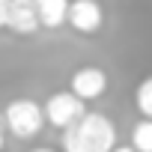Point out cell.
Here are the masks:
<instances>
[{"mask_svg":"<svg viewBox=\"0 0 152 152\" xmlns=\"http://www.w3.org/2000/svg\"><path fill=\"white\" fill-rule=\"evenodd\" d=\"M6 27L18 36H33L39 30L33 0H9L6 3Z\"/></svg>","mask_w":152,"mask_h":152,"instance_id":"8992f818","label":"cell"},{"mask_svg":"<svg viewBox=\"0 0 152 152\" xmlns=\"http://www.w3.org/2000/svg\"><path fill=\"white\" fill-rule=\"evenodd\" d=\"M66 24H69L75 33L93 36V33H99L102 24H104V9H102L99 0H69Z\"/></svg>","mask_w":152,"mask_h":152,"instance_id":"277c9868","label":"cell"},{"mask_svg":"<svg viewBox=\"0 0 152 152\" xmlns=\"http://www.w3.org/2000/svg\"><path fill=\"white\" fill-rule=\"evenodd\" d=\"M131 149L134 152H152V119H140L131 128Z\"/></svg>","mask_w":152,"mask_h":152,"instance_id":"ba28073f","label":"cell"},{"mask_svg":"<svg viewBox=\"0 0 152 152\" xmlns=\"http://www.w3.org/2000/svg\"><path fill=\"white\" fill-rule=\"evenodd\" d=\"M0 128H3V110H0Z\"/></svg>","mask_w":152,"mask_h":152,"instance_id":"5bb4252c","label":"cell"},{"mask_svg":"<svg viewBox=\"0 0 152 152\" xmlns=\"http://www.w3.org/2000/svg\"><path fill=\"white\" fill-rule=\"evenodd\" d=\"M36 6V18H39V27H48V30H57L66 24V15H69V0H33Z\"/></svg>","mask_w":152,"mask_h":152,"instance_id":"52a82bcc","label":"cell"},{"mask_svg":"<svg viewBox=\"0 0 152 152\" xmlns=\"http://www.w3.org/2000/svg\"><path fill=\"white\" fill-rule=\"evenodd\" d=\"M134 104H137V110H140L143 119H152V75L137 84V90H134Z\"/></svg>","mask_w":152,"mask_h":152,"instance_id":"9c48e42d","label":"cell"},{"mask_svg":"<svg viewBox=\"0 0 152 152\" xmlns=\"http://www.w3.org/2000/svg\"><path fill=\"white\" fill-rule=\"evenodd\" d=\"M30 152H54V149H48V146H36V149H30Z\"/></svg>","mask_w":152,"mask_h":152,"instance_id":"4fadbf2b","label":"cell"},{"mask_svg":"<svg viewBox=\"0 0 152 152\" xmlns=\"http://www.w3.org/2000/svg\"><path fill=\"white\" fill-rule=\"evenodd\" d=\"M3 125L15 137L30 140V137H36L45 128V110L33 99H15V102H9L3 107Z\"/></svg>","mask_w":152,"mask_h":152,"instance_id":"7a4b0ae2","label":"cell"},{"mask_svg":"<svg viewBox=\"0 0 152 152\" xmlns=\"http://www.w3.org/2000/svg\"><path fill=\"white\" fill-rule=\"evenodd\" d=\"M0 3H3V0H0Z\"/></svg>","mask_w":152,"mask_h":152,"instance_id":"9a60e30c","label":"cell"},{"mask_svg":"<svg viewBox=\"0 0 152 152\" xmlns=\"http://www.w3.org/2000/svg\"><path fill=\"white\" fill-rule=\"evenodd\" d=\"M6 149V134H3V128H0V152Z\"/></svg>","mask_w":152,"mask_h":152,"instance_id":"8fae6325","label":"cell"},{"mask_svg":"<svg viewBox=\"0 0 152 152\" xmlns=\"http://www.w3.org/2000/svg\"><path fill=\"white\" fill-rule=\"evenodd\" d=\"M69 93L78 96L81 102H96L107 93V72L99 66H84L72 75L69 81Z\"/></svg>","mask_w":152,"mask_h":152,"instance_id":"5b68a950","label":"cell"},{"mask_svg":"<svg viewBox=\"0 0 152 152\" xmlns=\"http://www.w3.org/2000/svg\"><path fill=\"white\" fill-rule=\"evenodd\" d=\"M42 110H45V122H51L54 128H63V131H66V128H72L75 122H78V119L87 113L84 102H81L78 96H72L69 90L48 96V99H45V104H42Z\"/></svg>","mask_w":152,"mask_h":152,"instance_id":"3957f363","label":"cell"},{"mask_svg":"<svg viewBox=\"0 0 152 152\" xmlns=\"http://www.w3.org/2000/svg\"><path fill=\"white\" fill-rule=\"evenodd\" d=\"M116 128L104 113H84L72 128L63 131L66 152H113Z\"/></svg>","mask_w":152,"mask_h":152,"instance_id":"6da1fadb","label":"cell"},{"mask_svg":"<svg viewBox=\"0 0 152 152\" xmlns=\"http://www.w3.org/2000/svg\"><path fill=\"white\" fill-rule=\"evenodd\" d=\"M113 152H134L131 146H113Z\"/></svg>","mask_w":152,"mask_h":152,"instance_id":"7c38bea8","label":"cell"},{"mask_svg":"<svg viewBox=\"0 0 152 152\" xmlns=\"http://www.w3.org/2000/svg\"><path fill=\"white\" fill-rule=\"evenodd\" d=\"M6 3H9V0L0 3V27H6Z\"/></svg>","mask_w":152,"mask_h":152,"instance_id":"30bf717a","label":"cell"}]
</instances>
